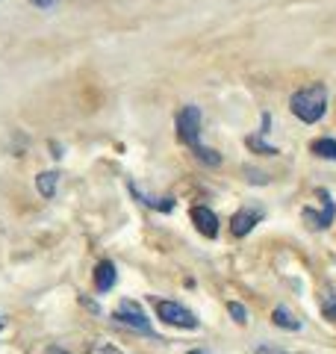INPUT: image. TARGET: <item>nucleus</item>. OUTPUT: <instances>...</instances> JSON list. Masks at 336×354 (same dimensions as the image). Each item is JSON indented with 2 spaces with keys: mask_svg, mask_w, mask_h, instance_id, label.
Masks as SVG:
<instances>
[{
  "mask_svg": "<svg viewBox=\"0 0 336 354\" xmlns=\"http://www.w3.org/2000/svg\"><path fill=\"white\" fill-rule=\"evenodd\" d=\"M44 354H71V351H65L62 346H48V351H44Z\"/></svg>",
  "mask_w": 336,
  "mask_h": 354,
  "instance_id": "19",
  "label": "nucleus"
},
{
  "mask_svg": "<svg viewBox=\"0 0 336 354\" xmlns=\"http://www.w3.org/2000/svg\"><path fill=\"white\" fill-rule=\"evenodd\" d=\"M186 354H207V351H200V348H195V351H186Z\"/></svg>",
  "mask_w": 336,
  "mask_h": 354,
  "instance_id": "20",
  "label": "nucleus"
},
{
  "mask_svg": "<svg viewBox=\"0 0 336 354\" xmlns=\"http://www.w3.org/2000/svg\"><path fill=\"white\" fill-rule=\"evenodd\" d=\"M227 310H230V316L236 319L239 325H245V322H248V310H245L239 301H230V304H227Z\"/></svg>",
  "mask_w": 336,
  "mask_h": 354,
  "instance_id": "14",
  "label": "nucleus"
},
{
  "mask_svg": "<svg viewBox=\"0 0 336 354\" xmlns=\"http://www.w3.org/2000/svg\"><path fill=\"white\" fill-rule=\"evenodd\" d=\"M192 221H195V227L204 234L207 239H216L218 236V216L212 213L209 207H192Z\"/></svg>",
  "mask_w": 336,
  "mask_h": 354,
  "instance_id": "7",
  "label": "nucleus"
},
{
  "mask_svg": "<svg viewBox=\"0 0 336 354\" xmlns=\"http://www.w3.org/2000/svg\"><path fill=\"white\" fill-rule=\"evenodd\" d=\"M324 316H328V319H333V322H336V301L324 307Z\"/></svg>",
  "mask_w": 336,
  "mask_h": 354,
  "instance_id": "17",
  "label": "nucleus"
},
{
  "mask_svg": "<svg viewBox=\"0 0 336 354\" xmlns=\"http://www.w3.org/2000/svg\"><path fill=\"white\" fill-rule=\"evenodd\" d=\"M112 319H115L118 325H127L133 330H142V334H148L151 330V319L142 313V307L139 304H133V301H121L118 310L112 313Z\"/></svg>",
  "mask_w": 336,
  "mask_h": 354,
  "instance_id": "4",
  "label": "nucleus"
},
{
  "mask_svg": "<svg viewBox=\"0 0 336 354\" xmlns=\"http://www.w3.org/2000/svg\"><path fill=\"white\" fill-rule=\"evenodd\" d=\"M321 198V213H316V209H304V221H310V227H316V230H324V227H330L333 225V218H336V204L330 201V195L328 192H319Z\"/></svg>",
  "mask_w": 336,
  "mask_h": 354,
  "instance_id": "5",
  "label": "nucleus"
},
{
  "mask_svg": "<svg viewBox=\"0 0 336 354\" xmlns=\"http://www.w3.org/2000/svg\"><path fill=\"white\" fill-rule=\"evenodd\" d=\"M272 322L277 328H283V330H301V319H295L286 307H274L272 310Z\"/></svg>",
  "mask_w": 336,
  "mask_h": 354,
  "instance_id": "9",
  "label": "nucleus"
},
{
  "mask_svg": "<svg viewBox=\"0 0 336 354\" xmlns=\"http://www.w3.org/2000/svg\"><path fill=\"white\" fill-rule=\"evenodd\" d=\"M312 153H316V157H321V160H333L336 162V139H316L312 142Z\"/></svg>",
  "mask_w": 336,
  "mask_h": 354,
  "instance_id": "12",
  "label": "nucleus"
},
{
  "mask_svg": "<svg viewBox=\"0 0 336 354\" xmlns=\"http://www.w3.org/2000/svg\"><path fill=\"white\" fill-rule=\"evenodd\" d=\"M30 3H36V6H41V9H50L56 0H30Z\"/></svg>",
  "mask_w": 336,
  "mask_h": 354,
  "instance_id": "18",
  "label": "nucleus"
},
{
  "mask_svg": "<svg viewBox=\"0 0 336 354\" xmlns=\"http://www.w3.org/2000/svg\"><path fill=\"white\" fill-rule=\"evenodd\" d=\"M245 145H248L254 153H260V157H277V148L274 145H268V142L263 139V133H256V136H248V139H245Z\"/></svg>",
  "mask_w": 336,
  "mask_h": 354,
  "instance_id": "11",
  "label": "nucleus"
},
{
  "mask_svg": "<svg viewBox=\"0 0 336 354\" xmlns=\"http://www.w3.org/2000/svg\"><path fill=\"white\" fill-rule=\"evenodd\" d=\"M245 174H248V180H254V183H268V177L263 174V171H256V169H245Z\"/></svg>",
  "mask_w": 336,
  "mask_h": 354,
  "instance_id": "15",
  "label": "nucleus"
},
{
  "mask_svg": "<svg viewBox=\"0 0 336 354\" xmlns=\"http://www.w3.org/2000/svg\"><path fill=\"white\" fill-rule=\"evenodd\" d=\"M263 218V209H251V207H245V209H236L230 218V234L233 236H248L251 230L256 227V221Z\"/></svg>",
  "mask_w": 336,
  "mask_h": 354,
  "instance_id": "6",
  "label": "nucleus"
},
{
  "mask_svg": "<svg viewBox=\"0 0 336 354\" xmlns=\"http://www.w3.org/2000/svg\"><path fill=\"white\" fill-rule=\"evenodd\" d=\"M195 151V157L200 160V162H207V165H212V169H216V165H221V157L212 148H200V145H195L192 148Z\"/></svg>",
  "mask_w": 336,
  "mask_h": 354,
  "instance_id": "13",
  "label": "nucleus"
},
{
  "mask_svg": "<svg viewBox=\"0 0 336 354\" xmlns=\"http://www.w3.org/2000/svg\"><path fill=\"white\" fill-rule=\"evenodd\" d=\"M177 139L183 142V145L195 148L198 145V136H200V109L198 106H183L180 113H177Z\"/></svg>",
  "mask_w": 336,
  "mask_h": 354,
  "instance_id": "3",
  "label": "nucleus"
},
{
  "mask_svg": "<svg viewBox=\"0 0 336 354\" xmlns=\"http://www.w3.org/2000/svg\"><path fill=\"white\" fill-rule=\"evenodd\" d=\"M115 281H118L115 266H112L109 260L97 263V269H95V290H97V292H109L112 286H115Z\"/></svg>",
  "mask_w": 336,
  "mask_h": 354,
  "instance_id": "8",
  "label": "nucleus"
},
{
  "mask_svg": "<svg viewBox=\"0 0 336 354\" xmlns=\"http://www.w3.org/2000/svg\"><path fill=\"white\" fill-rule=\"evenodd\" d=\"M0 328H3V319H0Z\"/></svg>",
  "mask_w": 336,
  "mask_h": 354,
  "instance_id": "21",
  "label": "nucleus"
},
{
  "mask_svg": "<svg viewBox=\"0 0 336 354\" xmlns=\"http://www.w3.org/2000/svg\"><path fill=\"white\" fill-rule=\"evenodd\" d=\"M280 354H286V351H280Z\"/></svg>",
  "mask_w": 336,
  "mask_h": 354,
  "instance_id": "22",
  "label": "nucleus"
},
{
  "mask_svg": "<svg viewBox=\"0 0 336 354\" xmlns=\"http://www.w3.org/2000/svg\"><path fill=\"white\" fill-rule=\"evenodd\" d=\"M153 307H156V316H160L165 325L186 328V330H195L198 328L195 313H192V310H186L180 301H153Z\"/></svg>",
  "mask_w": 336,
  "mask_h": 354,
  "instance_id": "2",
  "label": "nucleus"
},
{
  "mask_svg": "<svg viewBox=\"0 0 336 354\" xmlns=\"http://www.w3.org/2000/svg\"><path fill=\"white\" fill-rule=\"evenodd\" d=\"M97 354H124V351L115 348V346H109V342H100V346H97Z\"/></svg>",
  "mask_w": 336,
  "mask_h": 354,
  "instance_id": "16",
  "label": "nucleus"
},
{
  "mask_svg": "<svg viewBox=\"0 0 336 354\" xmlns=\"http://www.w3.org/2000/svg\"><path fill=\"white\" fill-rule=\"evenodd\" d=\"M56 183H59V174L56 171H41L36 177V189L41 198H53L56 195Z\"/></svg>",
  "mask_w": 336,
  "mask_h": 354,
  "instance_id": "10",
  "label": "nucleus"
},
{
  "mask_svg": "<svg viewBox=\"0 0 336 354\" xmlns=\"http://www.w3.org/2000/svg\"><path fill=\"white\" fill-rule=\"evenodd\" d=\"M289 109L298 121L304 124H316V121L328 113V88L324 83H312L307 88H298V92L289 97Z\"/></svg>",
  "mask_w": 336,
  "mask_h": 354,
  "instance_id": "1",
  "label": "nucleus"
}]
</instances>
